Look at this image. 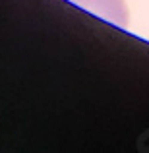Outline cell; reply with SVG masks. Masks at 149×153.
Segmentation results:
<instances>
[{
  "label": "cell",
  "mask_w": 149,
  "mask_h": 153,
  "mask_svg": "<svg viewBox=\"0 0 149 153\" xmlns=\"http://www.w3.org/2000/svg\"><path fill=\"white\" fill-rule=\"evenodd\" d=\"M72 4H78L83 10H89L91 14L107 19L118 27H128L130 23V12L124 0H70Z\"/></svg>",
  "instance_id": "6da1fadb"
}]
</instances>
